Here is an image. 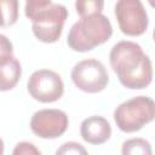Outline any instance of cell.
<instances>
[{
    "label": "cell",
    "mask_w": 155,
    "mask_h": 155,
    "mask_svg": "<svg viewBox=\"0 0 155 155\" xmlns=\"http://www.w3.org/2000/svg\"><path fill=\"white\" fill-rule=\"evenodd\" d=\"M80 134L82 139L90 144H102L111 136V126L103 116H90L81 122Z\"/></svg>",
    "instance_id": "9c48e42d"
},
{
    "label": "cell",
    "mask_w": 155,
    "mask_h": 155,
    "mask_svg": "<svg viewBox=\"0 0 155 155\" xmlns=\"http://www.w3.org/2000/svg\"><path fill=\"white\" fill-rule=\"evenodd\" d=\"M69 125L68 115L59 109H41L34 113L30 120V130L34 134L45 139L62 136Z\"/></svg>",
    "instance_id": "ba28073f"
},
{
    "label": "cell",
    "mask_w": 155,
    "mask_h": 155,
    "mask_svg": "<svg viewBox=\"0 0 155 155\" xmlns=\"http://www.w3.org/2000/svg\"><path fill=\"white\" fill-rule=\"evenodd\" d=\"M115 16L121 31L130 36L142 35L148 28V13L139 0H119Z\"/></svg>",
    "instance_id": "52a82bcc"
},
{
    "label": "cell",
    "mask_w": 155,
    "mask_h": 155,
    "mask_svg": "<svg viewBox=\"0 0 155 155\" xmlns=\"http://www.w3.org/2000/svg\"><path fill=\"white\" fill-rule=\"evenodd\" d=\"M18 19V1L0 0V27H10Z\"/></svg>",
    "instance_id": "7c38bea8"
},
{
    "label": "cell",
    "mask_w": 155,
    "mask_h": 155,
    "mask_svg": "<svg viewBox=\"0 0 155 155\" xmlns=\"http://www.w3.org/2000/svg\"><path fill=\"white\" fill-rule=\"evenodd\" d=\"M155 104L150 97L137 96L119 107L114 111L116 126L126 133L139 131L145 124L154 120Z\"/></svg>",
    "instance_id": "277c9868"
},
{
    "label": "cell",
    "mask_w": 155,
    "mask_h": 155,
    "mask_svg": "<svg viewBox=\"0 0 155 155\" xmlns=\"http://www.w3.org/2000/svg\"><path fill=\"white\" fill-rule=\"evenodd\" d=\"M104 2L103 1H97V0H79L75 2V8L80 18L102 13Z\"/></svg>",
    "instance_id": "4fadbf2b"
},
{
    "label": "cell",
    "mask_w": 155,
    "mask_h": 155,
    "mask_svg": "<svg viewBox=\"0 0 155 155\" xmlns=\"http://www.w3.org/2000/svg\"><path fill=\"white\" fill-rule=\"evenodd\" d=\"M12 52H13L12 42L10 41V39H7V36L0 34V65L6 63L10 58L13 57Z\"/></svg>",
    "instance_id": "9a60e30c"
},
{
    "label": "cell",
    "mask_w": 155,
    "mask_h": 155,
    "mask_svg": "<svg viewBox=\"0 0 155 155\" xmlns=\"http://www.w3.org/2000/svg\"><path fill=\"white\" fill-rule=\"evenodd\" d=\"M27 88L35 101L41 103H52L63 96L64 84L56 71L50 69H39L30 75Z\"/></svg>",
    "instance_id": "8992f818"
},
{
    "label": "cell",
    "mask_w": 155,
    "mask_h": 155,
    "mask_svg": "<svg viewBox=\"0 0 155 155\" xmlns=\"http://www.w3.org/2000/svg\"><path fill=\"white\" fill-rule=\"evenodd\" d=\"M56 155H88L86 148L78 142L63 143L56 151Z\"/></svg>",
    "instance_id": "5bb4252c"
},
{
    "label": "cell",
    "mask_w": 155,
    "mask_h": 155,
    "mask_svg": "<svg viewBox=\"0 0 155 155\" xmlns=\"http://www.w3.org/2000/svg\"><path fill=\"white\" fill-rule=\"evenodd\" d=\"M22 75L21 63L15 58H10L6 63L0 65V91L12 90L19 81Z\"/></svg>",
    "instance_id": "30bf717a"
},
{
    "label": "cell",
    "mask_w": 155,
    "mask_h": 155,
    "mask_svg": "<svg viewBox=\"0 0 155 155\" xmlns=\"http://www.w3.org/2000/svg\"><path fill=\"white\" fill-rule=\"evenodd\" d=\"M0 155H4V142L0 138Z\"/></svg>",
    "instance_id": "e0dca14e"
},
{
    "label": "cell",
    "mask_w": 155,
    "mask_h": 155,
    "mask_svg": "<svg viewBox=\"0 0 155 155\" xmlns=\"http://www.w3.org/2000/svg\"><path fill=\"white\" fill-rule=\"evenodd\" d=\"M113 34V27L107 16L97 13L80 18L69 30L67 42L78 52H87L108 41Z\"/></svg>",
    "instance_id": "3957f363"
},
{
    "label": "cell",
    "mask_w": 155,
    "mask_h": 155,
    "mask_svg": "<svg viewBox=\"0 0 155 155\" xmlns=\"http://www.w3.org/2000/svg\"><path fill=\"white\" fill-rule=\"evenodd\" d=\"M113 70L117 74L120 82L132 90L145 88L153 79L150 58L143 52L140 45L122 40L115 44L109 53Z\"/></svg>",
    "instance_id": "6da1fadb"
},
{
    "label": "cell",
    "mask_w": 155,
    "mask_h": 155,
    "mask_svg": "<svg viewBox=\"0 0 155 155\" xmlns=\"http://www.w3.org/2000/svg\"><path fill=\"white\" fill-rule=\"evenodd\" d=\"M12 155H41L40 150L30 142H19L13 148Z\"/></svg>",
    "instance_id": "2e32d148"
},
{
    "label": "cell",
    "mask_w": 155,
    "mask_h": 155,
    "mask_svg": "<svg viewBox=\"0 0 155 155\" xmlns=\"http://www.w3.org/2000/svg\"><path fill=\"white\" fill-rule=\"evenodd\" d=\"M71 80L79 90L87 93H97L107 87L109 75L99 61L90 58L80 61L74 65L71 69Z\"/></svg>",
    "instance_id": "5b68a950"
},
{
    "label": "cell",
    "mask_w": 155,
    "mask_h": 155,
    "mask_svg": "<svg viewBox=\"0 0 155 155\" xmlns=\"http://www.w3.org/2000/svg\"><path fill=\"white\" fill-rule=\"evenodd\" d=\"M122 155H153L150 143L144 138H131L124 142Z\"/></svg>",
    "instance_id": "8fae6325"
},
{
    "label": "cell",
    "mask_w": 155,
    "mask_h": 155,
    "mask_svg": "<svg viewBox=\"0 0 155 155\" xmlns=\"http://www.w3.org/2000/svg\"><path fill=\"white\" fill-rule=\"evenodd\" d=\"M24 12L27 18L33 22V33L42 42H56L63 30L68 10L64 5L51 0H28Z\"/></svg>",
    "instance_id": "7a4b0ae2"
}]
</instances>
